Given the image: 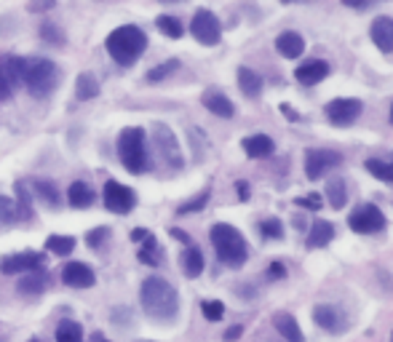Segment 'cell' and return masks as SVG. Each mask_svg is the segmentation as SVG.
<instances>
[{"label":"cell","mask_w":393,"mask_h":342,"mask_svg":"<svg viewBox=\"0 0 393 342\" xmlns=\"http://www.w3.org/2000/svg\"><path fill=\"white\" fill-rule=\"evenodd\" d=\"M139 300H142V310L155 321H172L179 310L176 289L166 278H145L139 289Z\"/></svg>","instance_id":"1"},{"label":"cell","mask_w":393,"mask_h":342,"mask_svg":"<svg viewBox=\"0 0 393 342\" xmlns=\"http://www.w3.org/2000/svg\"><path fill=\"white\" fill-rule=\"evenodd\" d=\"M105 46H108V53L118 62V65L129 67L134 65L136 59L145 53L148 49V35L134 25H123L118 30H112L105 40Z\"/></svg>","instance_id":"2"},{"label":"cell","mask_w":393,"mask_h":342,"mask_svg":"<svg viewBox=\"0 0 393 342\" xmlns=\"http://www.w3.org/2000/svg\"><path fill=\"white\" fill-rule=\"evenodd\" d=\"M212 246L217 251L219 262L228 267H241L249 260V246H246L244 236L238 227H233L228 222H217L212 227Z\"/></svg>","instance_id":"3"},{"label":"cell","mask_w":393,"mask_h":342,"mask_svg":"<svg viewBox=\"0 0 393 342\" xmlns=\"http://www.w3.org/2000/svg\"><path fill=\"white\" fill-rule=\"evenodd\" d=\"M118 158H121L123 169L131 174H145L148 171V147H145V129L131 126L123 129L118 137Z\"/></svg>","instance_id":"4"},{"label":"cell","mask_w":393,"mask_h":342,"mask_svg":"<svg viewBox=\"0 0 393 342\" xmlns=\"http://www.w3.org/2000/svg\"><path fill=\"white\" fill-rule=\"evenodd\" d=\"M56 80H59V72H56V65L51 59H27L25 65V89H27L35 99H43L56 89Z\"/></svg>","instance_id":"5"},{"label":"cell","mask_w":393,"mask_h":342,"mask_svg":"<svg viewBox=\"0 0 393 342\" xmlns=\"http://www.w3.org/2000/svg\"><path fill=\"white\" fill-rule=\"evenodd\" d=\"M153 145L158 150L161 160L169 166V169H182L185 166V158H182V150H179V142H176L174 132L166 126V123H155L153 126Z\"/></svg>","instance_id":"6"},{"label":"cell","mask_w":393,"mask_h":342,"mask_svg":"<svg viewBox=\"0 0 393 342\" xmlns=\"http://www.w3.org/2000/svg\"><path fill=\"white\" fill-rule=\"evenodd\" d=\"M348 227L361 236H369V233H378L385 227V217L375 203H361L348 214Z\"/></svg>","instance_id":"7"},{"label":"cell","mask_w":393,"mask_h":342,"mask_svg":"<svg viewBox=\"0 0 393 342\" xmlns=\"http://www.w3.org/2000/svg\"><path fill=\"white\" fill-rule=\"evenodd\" d=\"M190 32H193V38L198 40V43H204V46H217L219 38H222L219 19L212 11H206V8L195 11L193 22H190Z\"/></svg>","instance_id":"8"},{"label":"cell","mask_w":393,"mask_h":342,"mask_svg":"<svg viewBox=\"0 0 393 342\" xmlns=\"http://www.w3.org/2000/svg\"><path fill=\"white\" fill-rule=\"evenodd\" d=\"M340 163H342V156H340L337 150H308L305 153V177L316 182V179H321L326 171L337 169Z\"/></svg>","instance_id":"9"},{"label":"cell","mask_w":393,"mask_h":342,"mask_svg":"<svg viewBox=\"0 0 393 342\" xmlns=\"http://www.w3.org/2000/svg\"><path fill=\"white\" fill-rule=\"evenodd\" d=\"M105 206H108L112 214H129V211L136 206V193L126 184L110 179L105 184Z\"/></svg>","instance_id":"10"},{"label":"cell","mask_w":393,"mask_h":342,"mask_svg":"<svg viewBox=\"0 0 393 342\" xmlns=\"http://www.w3.org/2000/svg\"><path fill=\"white\" fill-rule=\"evenodd\" d=\"M361 110H364V105H361L359 99H348V96L332 99V102L324 107L326 118L332 120L335 126H351V123H356L359 115H361Z\"/></svg>","instance_id":"11"},{"label":"cell","mask_w":393,"mask_h":342,"mask_svg":"<svg viewBox=\"0 0 393 342\" xmlns=\"http://www.w3.org/2000/svg\"><path fill=\"white\" fill-rule=\"evenodd\" d=\"M43 257L38 251H19V254H8L0 260V270L6 276H25L32 270H41Z\"/></svg>","instance_id":"12"},{"label":"cell","mask_w":393,"mask_h":342,"mask_svg":"<svg viewBox=\"0 0 393 342\" xmlns=\"http://www.w3.org/2000/svg\"><path fill=\"white\" fill-rule=\"evenodd\" d=\"M313 321L324 331H332V334H342L348 329V318L335 305H316L313 308Z\"/></svg>","instance_id":"13"},{"label":"cell","mask_w":393,"mask_h":342,"mask_svg":"<svg viewBox=\"0 0 393 342\" xmlns=\"http://www.w3.org/2000/svg\"><path fill=\"white\" fill-rule=\"evenodd\" d=\"M62 281L72 286V289H89V286H94V270L89 267V265L83 262H67L65 265V270H62Z\"/></svg>","instance_id":"14"},{"label":"cell","mask_w":393,"mask_h":342,"mask_svg":"<svg viewBox=\"0 0 393 342\" xmlns=\"http://www.w3.org/2000/svg\"><path fill=\"white\" fill-rule=\"evenodd\" d=\"M369 38L382 53L393 51V19L391 16H378L369 27Z\"/></svg>","instance_id":"15"},{"label":"cell","mask_w":393,"mask_h":342,"mask_svg":"<svg viewBox=\"0 0 393 342\" xmlns=\"http://www.w3.org/2000/svg\"><path fill=\"white\" fill-rule=\"evenodd\" d=\"M329 75V62L324 59H308L295 70V78L302 83V86H316Z\"/></svg>","instance_id":"16"},{"label":"cell","mask_w":393,"mask_h":342,"mask_svg":"<svg viewBox=\"0 0 393 342\" xmlns=\"http://www.w3.org/2000/svg\"><path fill=\"white\" fill-rule=\"evenodd\" d=\"M201 102H204L206 110H209V113H214L217 118H233V115H236V107H233V102L222 91H217V89H209V91H204Z\"/></svg>","instance_id":"17"},{"label":"cell","mask_w":393,"mask_h":342,"mask_svg":"<svg viewBox=\"0 0 393 342\" xmlns=\"http://www.w3.org/2000/svg\"><path fill=\"white\" fill-rule=\"evenodd\" d=\"M276 51L281 53L284 59H297V56H302V51H305V40H302L299 32L286 30V32H281V35L276 38Z\"/></svg>","instance_id":"18"},{"label":"cell","mask_w":393,"mask_h":342,"mask_svg":"<svg viewBox=\"0 0 393 342\" xmlns=\"http://www.w3.org/2000/svg\"><path fill=\"white\" fill-rule=\"evenodd\" d=\"M241 147H244V153L249 156V158H271L273 150H276L273 139H271V137H265V134L246 137L244 142H241Z\"/></svg>","instance_id":"19"},{"label":"cell","mask_w":393,"mask_h":342,"mask_svg":"<svg viewBox=\"0 0 393 342\" xmlns=\"http://www.w3.org/2000/svg\"><path fill=\"white\" fill-rule=\"evenodd\" d=\"M273 327L278 329V334H281L286 342H305L302 329H299V324H297V318L289 316V313H278V316L273 318Z\"/></svg>","instance_id":"20"},{"label":"cell","mask_w":393,"mask_h":342,"mask_svg":"<svg viewBox=\"0 0 393 342\" xmlns=\"http://www.w3.org/2000/svg\"><path fill=\"white\" fill-rule=\"evenodd\" d=\"M335 238V224L326 220H313L311 233H308V249H321Z\"/></svg>","instance_id":"21"},{"label":"cell","mask_w":393,"mask_h":342,"mask_svg":"<svg viewBox=\"0 0 393 342\" xmlns=\"http://www.w3.org/2000/svg\"><path fill=\"white\" fill-rule=\"evenodd\" d=\"M238 89L246 99H259L262 94V78H259L255 70L249 67H238Z\"/></svg>","instance_id":"22"},{"label":"cell","mask_w":393,"mask_h":342,"mask_svg":"<svg viewBox=\"0 0 393 342\" xmlns=\"http://www.w3.org/2000/svg\"><path fill=\"white\" fill-rule=\"evenodd\" d=\"M67 201L70 206H75V209H89L94 203V190L86 182H72L67 190Z\"/></svg>","instance_id":"23"},{"label":"cell","mask_w":393,"mask_h":342,"mask_svg":"<svg viewBox=\"0 0 393 342\" xmlns=\"http://www.w3.org/2000/svg\"><path fill=\"white\" fill-rule=\"evenodd\" d=\"M182 270H185L188 278H198L204 273V254H201V249L188 246V249L182 251Z\"/></svg>","instance_id":"24"},{"label":"cell","mask_w":393,"mask_h":342,"mask_svg":"<svg viewBox=\"0 0 393 342\" xmlns=\"http://www.w3.org/2000/svg\"><path fill=\"white\" fill-rule=\"evenodd\" d=\"M16 289L22 291V294H32V297H38V294L46 289V273H43V270H32V273H25V276L19 278Z\"/></svg>","instance_id":"25"},{"label":"cell","mask_w":393,"mask_h":342,"mask_svg":"<svg viewBox=\"0 0 393 342\" xmlns=\"http://www.w3.org/2000/svg\"><path fill=\"white\" fill-rule=\"evenodd\" d=\"M326 201L332 209H342L345 201H348V193H345V179L342 177H332L326 182Z\"/></svg>","instance_id":"26"},{"label":"cell","mask_w":393,"mask_h":342,"mask_svg":"<svg viewBox=\"0 0 393 342\" xmlns=\"http://www.w3.org/2000/svg\"><path fill=\"white\" fill-rule=\"evenodd\" d=\"M96 94H99V83L91 72H81L78 80H75V96L81 99V102H89V99H94Z\"/></svg>","instance_id":"27"},{"label":"cell","mask_w":393,"mask_h":342,"mask_svg":"<svg viewBox=\"0 0 393 342\" xmlns=\"http://www.w3.org/2000/svg\"><path fill=\"white\" fill-rule=\"evenodd\" d=\"M25 65H27V59H22V56H8L0 72L8 78L11 86H19V83L25 80Z\"/></svg>","instance_id":"28"},{"label":"cell","mask_w":393,"mask_h":342,"mask_svg":"<svg viewBox=\"0 0 393 342\" xmlns=\"http://www.w3.org/2000/svg\"><path fill=\"white\" fill-rule=\"evenodd\" d=\"M32 187H35V193H38V198H41L46 206L56 209V206L62 203V196H59V190H56L54 182H43V179H35V182H32Z\"/></svg>","instance_id":"29"},{"label":"cell","mask_w":393,"mask_h":342,"mask_svg":"<svg viewBox=\"0 0 393 342\" xmlns=\"http://www.w3.org/2000/svg\"><path fill=\"white\" fill-rule=\"evenodd\" d=\"M56 342H83V329L78 321H62L56 327Z\"/></svg>","instance_id":"30"},{"label":"cell","mask_w":393,"mask_h":342,"mask_svg":"<svg viewBox=\"0 0 393 342\" xmlns=\"http://www.w3.org/2000/svg\"><path fill=\"white\" fill-rule=\"evenodd\" d=\"M139 262L142 265H161V249H158V241L150 236L142 241V249H139Z\"/></svg>","instance_id":"31"},{"label":"cell","mask_w":393,"mask_h":342,"mask_svg":"<svg viewBox=\"0 0 393 342\" xmlns=\"http://www.w3.org/2000/svg\"><path fill=\"white\" fill-rule=\"evenodd\" d=\"M155 27L161 30L166 38H182V32H185L182 22H179L176 16H166V13H161V16L155 19Z\"/></svg>","instance_id":"32"},{"label":"cell","mask_w":393,"mask_h":342,"mask_svg":"<svg viewBox=\"0 0 393 342\" xmlns=\"http://www.w3.org/2000/svg\"><path fill=\"white\" fill-rule=\"evenodd\" d=\"M22 220V211H19V206H16L14 198L8 196H0V222L3 224H14Z\"/></svg>","instance_id":"33"},{"label":"cell","mask_w":393,"mask_h":342,"mask_svg":"<svg viewBox=\"0 0 393 342\" xmlns=\"http://www.w3.org/2000/svg\"><path fill=\"white\" fill-rule=\"evenodd\" d=\"M72 249H75V238L72 236H51L46 241V251L59 254V257H67Z\"/></svg>","instance_id":"34"},{"label":"cell","mask_w":393,"mask_h":342,"mask_svg":"<svg viewBox=\"0 0 393 342\" xmlns=\"http://www.w3.org/2000/svg\"><path fill=\"white\" fill-rule=\"evenodd\" d=\"M366 171H369L372 177L382 179V182L393 184V163H385V160H380V158H369L366 160Z\"/></svg>","instance_id":"35"},{"label":"cell","mask_w":393,"mask_h":342,"mask_svg":"<svg viewBox=\"0 0 393 342\" xmlns=\"http://www.w3.org/2000/svg\"><path fill=\"white\" fill-rule=\"evenodd\" d=\"M41 38L46 43H51V46H65V32H62V27L54 25V22H43L41 25Z\"/></svg>","instance_id":"36"},{"label":"cell","mask_w":393,"mask_h":342,"mask_svg":"<svg viewBox=\"0 0 393 342\" xmlns=\"http://www.w3.org/2000/svg\"><path fill=\"white\" fill-rule=\"evenodd\" d=\"M16 206H19V211H22V220H30L32 217V196H30L27 184L25 182H16Z\"/></svg>","instance_id":"37"},{"label":"cell","mask_w":393,"mask_h":342,"mask_svg":"<svg viewBox=\"0 0 393 342\" xmlns=\"http://www.w3.org/2000/svg\"><path fill=\"white\" fill-rule=\"evenodd\" d=\"M176 67H179V62L176 59H166V62H161L158 67H153L148 72V80L150 83H158V80H166L172 72H176Z\"/></svg>","instance_id":"38"},{"label":"cell","mask_w":393,"mask_h":342,"mask_svg":"<svg viewBox=\"0 0 393 342\" xmlns=\"http://www.w3.org/2000/svg\"><path fill=\"white\" fill-rule=\"evenodd\" d=\"M259 230H262V236L265 238H276V241L284 238V224H281V220H276V217L262 220V222H259Z\"/></svg>","instance_id":"39"},{"label":"cell","mask_w":393,"mask_h":342,"mask_svg":"<svg viewBox=\"0 0 393 342\" xmlns=\"http://www.w3.org/2000/svg\"><path fill=\"white\" fill-rule=\"evenodd\" d=\"M201 313H204L206 321H219V318L225 316V305L217 303V300H206L201 305Z\"/></svg>","instance_id":"40"},{"label":"cell","mask_w":393,"mask_h":342,"mask_svg":"<svg viewBox=\"0 0 393 342\" xmlns=\"http://www.w3.org/2000/svg\"><path fill=\"white\" fill-rule=\"evenodd\" d=\"M206 203H209V193H201L198 198H193V201H188V203H182V206L176 209V214H182V217H185V214H190V211H201Z\"/></svg>","instance_id":"41"},{"label":"cell","mask_w":393,"mask_h":342,"mask_svg":"<svg viewBox=\"0 0 393 342\" xmlns=\"http://www.w3.org/2000/svg\"><path fill=\"white\" fill-rule=\"evenodd\" d=\"M105 238H108V227H96V230H91V233L86 236V243H89L91 249H99Z\"/></svg>","instance_id":"42"},{"label":"cell","mask_w":393,"mask_h":342,"mask_svg":"<svg viewBox=\"0 0 393 342\" xmlns=\"http://www.w3.org/2000/svg\"><path fill=\"white\" fill-rule=\"evenodd\" d=\"M54 6H56V0H30L27 11L30 13H46V11H51Z\"/></svg>","instance_id":"43"},{"label":"cell","mask_w":393,"mask_h":342,"mask_svg":"<svg viewBox=\"0 0 393 342\" xmlns=\"http://www.w3.org/2000/svg\"><path fill=\"white\" fill-rule=\"evenodd\" d=\"M295 203H297V206H302V209L318 211V209H321V196H316V193H313V196L297 198V201H295Z\"/></svg>","instance_id":"44"},{"label":"cell","mask_w":393,"mask_h":342,"mask_svg":"<svg viewBox=\"0 0 393 342\" xmlns=\"http://www.w3.org/2000/svg\"><path fill=\"white\" fill-rule=\"evenodd\" d=\"M11 94H14V86H11V83H8V78L0 72V102L11 99Z\"/></svg>","instance_id":"45"},{"label":"cell","mask_w":393,"mask_h":342,"mask_svg":"<svg viewBox=\"0 0 393 342\" xmlns=\"http://www.w3.org/2000/svg\"><path fill=\"white\" fill-rule=\"evenodd\" d=\"M284 276H286L284 265L273 262L271 267H268V278H273V281H278V278H284Z\"/></svg>","instance_id":"46"},{"label":"cell","mask_w":393,"mask_h":342,"mask_svg":"<svg viewBox=\"0 0 393 342\" xmlns=\"http://www.w3.org/2000/svg\"><path fill=\"white\" fill-rule=\"evenodd\" d=\"M241 334H244V329H241V327H231V329L225 331V342H236L238 337H241Z\"/></svg>","instance_id":"47"},{"label":"cell","mask_w":393,"mask_h":342,"mask_svg":"<svg viewBox=\"0 0 393 342\" xmlns=\"http://www.w3.org/2000/svg\"><path fill=\"white\" fill-rule=\"evenodd\" d=\"M281 113H284V118L286 120H299V115L292 110V105H281Z\"/></svg>","instance_id":"48"},{"label":"cell","mask_w":393,"mask_h":342,"mask_svg":"<svg viewBox=\"0 0 393 342\" xmlns=\"http://www.w3.org/2000/svg\"><path fill=\"white\" fill-rule=\"evenodd\" d=\"M172 236H174L176 241H182L185 246H190V236L185 233V230H176V227H174V230H172Z\"/></svg>","instance_id":"49"},{"label":"cell","mask_w":393,"mask_h":342,"mask_svg":"<svg viewBox=\"0 0 393 342\" xmlns=\"http://www.w3.org/2000/svg\"><path fill=\"white\" fill-rule=\"evenodd\" d=\"M236 187H238V198H241V201H249V184H246V182H238Z\"/></svg>","instance_id":"50"},{"label":"cell","mask_w":393,"mask_h":342,"mask_svg":"<svg viewBox=\"0 0 393 342\" xmlns=\"http://www.w3.org/2000/svg\"><path fill=\"white\" fill-rule=\"evenodd\" d=\"M131 238H134L136 243H142V241H145V238H148V230H142V227H136L134 233H131Z\"/></svg>","instance_id":"51"},{"label":"cell","mask_w":393,"mask_h":342,"mask_svg":"<svg viewBox=\"0 0 393 342\" xmlns=\"http://www.w3.org/2000/svg\"><path fill=\"white\" fill-rule=\"evenodd\" d=\"M342 3H345V6H351V8H364L369 0H342Z\"/></svg>","instance_id":"52"},{"label":"cell","mask_w":393,"mask_h":342,"mask_svg":"<svg viewBox=\"0 0 393 342\" xmlns=\"http://www.w3.org/2000/svg\"><path fill=\"white\" fill-rule=\"evenodd\" d=\"M89 342H110V340L105 337V334H102V331H94V334L89 337Z\"/></svg>","instance_id":"53"},{"label":"cell","mask_w":393,"mask_h":342,"mask_svg":"<svg viewBox=\"0 0 393 342\" xmlns=\"http://www.w3.org/2000/svg\"><path fill=\"white\" fill-rule=\"evenodd\" d=\"M391 123H393V107H391Z\"/></svg>","instance_id":"54"},{"label":"cell","mask_w":393,"mask_h":342,"mask_svg":"<svg viewBox=\"0 0 393 342\" xmlns=\"http://www.w3.org/2000/svg\"><path fill=\"white\" fill-rule=\"evenodd\" d=\"M163 3H174V0H163Z\"/></svg>","instance_id":"55"},{"label":"cell","mask_w":393,"mask_h":342,"mask_svg":"<svg viewBox=\"0 0 393 342\" xmlns=\"http://www.w3.org/2000/svg\"><path fill=\"white\" fill-rule=\"evenodd\" d=\"M30 342H41V340H30Z\"/></svg>","instance_id":"56"},{"label":"cell","mask_w":393,"mask_h":342,"mask_svg":"<svg viewBox=\"0 0 393 342\" xmlns=\"http://www.w3.org/2000/svg\"><path fill=\"white\" fill-rule=\"evenodd\" d=\"M284 3H292V0H284Z\"/></svg>","instance_id":"57"},{"label":"cell","mask_w":393,"mask_h":342,"mask_svg":"<svg viewBox=\"0 0 393 342\" xmlns=\"http://www.w3.org/2000/svg\"><path fill=\"white\" fill-rule=\"evenodd\" d=\"M391 342H393V334H391Z\"/></svg>","instance_id":"58"}]
</instances>
